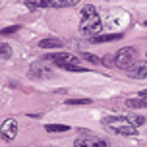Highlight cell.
Instances as JSON below:
<instances>
[{
  "instance_id": "cell-19",
  "label": "cell",
  "mask_w": 147,
  "mask_h": 147,
  "mask_svg": "<svg viewBox=\"0 0 147 147\" xmlns=\"http://www.w3.org/2000/svg\"><path fill=\"white\" fill-rule=\"evenodd\" d=\"M101 60H103L105 66H112V64H114V58H112L110 54H107V56H105V58H101Z\"/></svg>"
},
{
  "instance_id": "cell-16",
  "label": "cell",
  "mask_w": 147,
  "mask_h": 147,
  "mask_svg": "<svg viewBox=\"0 0 147 147\" xmlns=\"http://www.w3.org/2000/svg\"><path fill=\"white\" fill-rule=\"evenodd\" d=\"M81 56H83L85 60H89V62H93V64H103V62H101V58H99V56H95V54H91V52H83Z\"/></svg>"
},
{
  "instance_id": "cell-4",
  "label": "cell",
  "mask_w": 147,
  "mask_h": 147,
  "mask_svg": "<svg viewBox=\"0 0 147 147\" xmlns=\"http://www.w3.org/2000/svg\"><path fill=\"white\" fill-rule=\"evenodd\" d=\"M136 56H138L136 47H124L114 54V66L120 70H130L136 64Z\"/></svg>"
},
{
  "instance_id": "cell-15",
  "label": "cell",
  "mask_w": 147,
  "mask_h": 147,
  "mask_svg": "<svg viewBox=\"0 0 147 147\" xmlns=\"http://www.w3.org/2000/svg\"><path fill=\"white\" fill-rule=\"evenodd\" d=\"M128 118H130V122H132L136 128H138L140 124H143V122H145V116H140V114H130Z\"/></svg>"
},
{
  "instance_id": "cell-5",
  "label": "cell",
  "mask_w": 147,
  "mask_h": 147,
  "mask_svg": "<svg viewBox=\"0 0 147 147\" xmlns=\"http://www.w3.org/2000/svg\"><path fill=\"white\" fill-rule=\"evenodd\" d=\"M29 76L35 80H47V78H52V70L43 62H33L29 66Z\"/></svg>"
},
{
  "instance_id": "cell-13",
  "label": "cell",
  "mask_w": 147,
  "mask_h": 147,
  "mask_svg": "<svg viewBox=\"0 0 147 147\" xmlns=\"http://www.w3.org/2000/svg\"><path fill=\"white\" fill-rule=\"evenodd\" d=\"M47 128V132H68L70 130V126H66V124H47L45 126Z\"/></svg>"
},
{
  "instance_id": "cell-10",
  "label": "cell",
  "mask_w": 147,
  "mask_h": 147,
  "mask_svg": "<svg viewBox=\"0 0 147 147\" xmlns=\"http://www.w3.org/2000/svg\"><path fill=\"white\" fill-rule=\"evenodd\" d=\"M122 39V33H109V35H99L91 39V43H110V41H118Z\"/></svg>"
},
{
  "instance_id": "cell-18",
  "label": "cell",
  "mask_w": 147,
  "mask_h": 147,
  "mask_svg": "<svg viewBox=\"0 0 147 147\" xmlns=\"http://www.w3.org/2000/svg\"><path fill=\"white\" fill-rule=\"evenodd\" d=\"M16 31H20V25H12V27H4V29H0L2 35H12Z\"/></svg>"
},
{
  "instance_id": "cell-6",
  "label": "cell",
  "mask_w": 147,
  "mask_h": 147,
  "mask_svg": "<svg viewBox=\"0 0 147 147\" xmlns=\"http://www.w3.org/2000/svg\"><path fill=\"white\" fill-rule=\"evenodd\" d=\"M74 147H110V143L97 136H89V138H78L74 141Z\"/></svg>"
},
{
  "instance_id": "cell-21",
  "label": "cell",
  "mask_w": 147,
  "mask_h": 147,
  "mask_svg": "<svg viewBox=\"0 0 147 147\" xmlns=\"http://www.w3.org/2000/svg\"><path fill=\"white\" fill-rule=\"evenodd\" d=\"M145 25H147V20H145Z\"/></svg>"
},
{
  "instance_id": "cell-2",
  "label": "cell",
  "mask_w": 147,
  "mask_h": 147,
  "mask_svg": "<svg viewBox=\"0 0 147 147\" xmlns=\"http://www.w3.org/2000/svg\"><path fill=\"white\" fill-rule=\"evenodd\" d=\"M45 60H47V62H52L54 66H58V68H64L68 72H87L83 66L78 64L80 58L74 56V54H70V52H52V54H47Z\"/></svg>"
},
{
  "instance_id": "cell-3",
  "label": "cell",
  "mask_w": 147,
  "mask_h": 147,
  "mask_svg": "<svg viewBox=\"0 0 147 147\" xmlns=\"http://www.w3.org/2000/svg\"><path fill=\"white\" fill-rule=\"evenodd\" d=\"M103 124L118 136H136L138 134V128L130 122L128 116H107L103 118Z\"/></svg>"
},
{
  "instance_id": "cell-9",
  "label": "cell",
  "mask_w": 147,
  "mask_h": 147,
  "mask_svg": "<svg viewBox=\"0 0 147 147\" xmlns=\"http://www.w3.org/2000/svg\"><path fill=\"white\" fill-rule=\"evenodd\" d=\"M37 47H41V49H60V47H64L60 39H54V37H49V39H43V41H39Z\"/></svg>"
},
{
  "instance_id": "cell-12",
  "label": "cell",
  "mask_w": 147,
  "mask_h": 147,
  "mask_svg": "<svg viewBox=\"0 0 147 147\" xmlns=\"http://www.w3.org/2000/svg\"><path fill=\"white\" fill-rule=\"evenodd\" d=\"M126 107L128 109H145L147 107V99H128L126 101Z\"/></svg>"
},
{
  "instance_id": "cell-14",
  "label": "cell",
  "mask_w": 147,
  "mask_h": 147,
  "mask_svg": "<svg viewBox=\"0 0 147 147\" xmlns=\"http://www.w3.org/2000/svg\"><path fill=\"white\" fill-rule=\"evenodd\" d=\"M10 56H12V47L6 45V43H2V45H0V58L8 60Z\"/></svg>"
},
{
  "instance_id": "cell-17",
  "label": "cell",
  "mask_w": 147,
  "mask_h": 147,
  "mask_svg": "<svg viewBox=\"0 0 147 147\" xmlns=\"http://www.w3.org/2000/svg\"><path fill=\"white\" fill-rule=\"evenodd\" d=\"M66 105H91V99H68Z\"/></svg>"
},
{
  "instance_id": "cell-7",
  "label": "cell",
  "mask_w": 147,
  "mask_h": 147,
  "mask_svg": "<svg viewBox=\"0 0 147 147\" xmlns=\"http://www.w3.org/2000/svg\"><path fill=\"white\" fill-rule=\"evenodd\" d=\"M16 134H18V122L14 118H8L4 120V124L0 128V136L4 141H14L16 140Z\"/></svg>"
},
{
  "instance_id": "cell-20",
  "label": "cell",
  "mask_w": 147,
  "mask_h": 147,
  "mask_svg": "<svg viewBox=\"0 0 147 147\" xmlns=\"http://www.w3.org/2000/svg\"><path fill=\"white\" fill-rule=\"evenodd\" d=\"M140 97H141V99H147V89H143V91H140Z\"/></svg>"
},
{
  "instance_id": "cell-11",
  "label": "cell",
  "mask_w": 147,
  "mask_h": 147,
  "mask_svg": "<svg viewBox=\"0 0 147 147\" xmlns=\"http://www.w3.org/2000/svg\"><path fill=\"white\" fill-rule=\"evenodd\" d=\"M76 4V0H49V8H70Z\"/></svg>"
},
{
  "instance_id": "cell-1",
  "label": "cell",
  "mask_w": 147,
  "mask_h": 147,
  "mask_svg": "<svg viewBox=\"0 0 147 147\" xmlns=\"http://www.w3.org/2000/svg\"><path fill=\"white\" fill-rule=\"evenodd\" d=\"M101 18L97 14V8L87 4L81 8V20H80V31L87 39H95L101 35Z\"/></svg>"
},
{
  "instance_id": "cell-8",
  "label": "cell",
  "mask_w": 147,
  "mask_h": 147,
  "mask_svg": "<svg viewBox=\"0 0 147 147\" xmlns=\"http://www.w3.org/2000/svg\"><path fill=\"white\" fill-rule=\"evenodd\" d=\"M128 76H130L132 80H145L147 78V60L136 62V64L128 70Z\"/></svg>"
}]
</instances>
